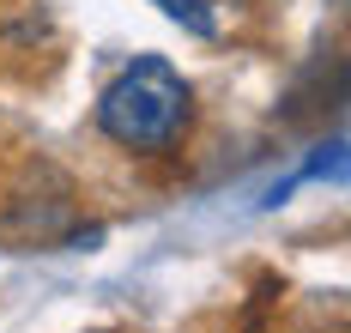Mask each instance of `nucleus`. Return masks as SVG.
I'll return each mask as SVG.
<instances>
[{
    "instance_id": "nucleus-1",
    "label": "nucleus",
    "mask_w": 351,
    "mask_h": 333,
    "mask_svg": "<svg viewBox=\"0 0 351 333\" xmlns=\"http://www.w3.org/2000/svg\"><path fill=\"white\" fill-rule=\"evenodd\" d=\"M194 97L164 55H140L104 85L97 97V127L128 151H170L188 134Z\"/></svg>"
},
{
    "instance_id": "nucleus-2",
    "label": "nucleus",
    "mask_w": 351,
    "mask_h": 333,
    "mask_svg": "<svg viewBox=\"0 0 351 333\" xmlns=\"http://www.w3.org/2000/svg\"><path fill=\"white\" fill-rule=\"evenodd\" d=\"M152 6H164V18H176V25L194 31V37H218V12H212V0H152Z\"/></svg>"
}]
</instances>
